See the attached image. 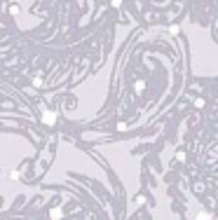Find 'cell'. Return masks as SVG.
Returning <instances> with one entry per match:
<instances>
[{"label": "cell", "mask_w": 218, "mask_h": 220, "mask_svg": "<svg viewBox=\"0 0 218 220\" xmlns=\"http://www.w3.org/2000/svg\"><path fill=\"white\" fill-rule=\"evenodd\" d=\"M42 120H45V124H54L56 115H54V113H45V117H42Z\"/></svg>", "instance_id": "obj_1"}, {"label": "cell", "mask_w": 218, "mask_h": 220, "mask_svg": "<svg viewBox=\"0 0 218 220\" xmlns=\"http://www.w3.org/2000/svg\"><path fill=\"white\" fill-rule=\"evenodd\" d=\"M197 220H209V218H206V215H202V218H197Z\"/></svg>", "instance_id": "obj_2"}]
</instances>
